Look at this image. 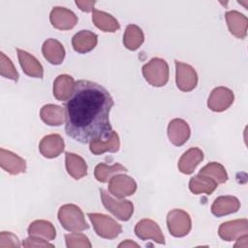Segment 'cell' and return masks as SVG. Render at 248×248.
I'll use <instances>...</instances> for the list:
<instances>
[{"label": "cell", "mask_w": 248, "mask_h": 248, "mask_svg": "<svg viewBox=\"0 0 248 248\" xmlns=\"http://www.w3.org/2000/svg\"><path fill=\"white\" fill-rule=\"evenodd\" d=\"M41 119L49 126H60L65 121V109L57 105H45L40 110Z\"/></svg>", "instance_id": "25"}, {"label": "cell", "mask_w": 248, "mask_h": 248, "mask_svg": "<svg viewBox=\"0 0 248 248\" xmlns=\"http://www.w3.org/2000/svg\"><path fill=\"white\" fill-rule=\"evenodd\" d=\"M64 148V140L58 134L46 135L41 140L39 143V150L41 154L48 159L59 156L63 152Z\"/></svg>", "instance_id": "14"}, {"label": "cell", "mask_w": 248, "mask_h": 248, "mask_svg": "<svg viewBox=\"0 0 248 248\" xmlns=\"http://www.w3.org/2000/svg\"><path fill=\"white\" fill-rule=\"evenodd\" d=\"M96 1H80V0H77L76 1V5L82 11V12H93L94 10V5H95Z\"/></svg>", "instance_id": "36"}, {"label": "cell", "mask_w": 248, "mask_h": 248, "mask_svg": "<svg viewBox=\"0 0 248 248\" xmlns=\"http://www.w3.org/2000/svg\"><path fill=\"white\" fill-rule=\"evenodd\" d=\"M248 233V221L246 218L224 222L218 229L219 236L225 241L236 240L239 236Z\"/></svg>", "instance_id": "11"}, {"label": "cell", "mask_w": 248, "mask_h": 248, "mask_svg": "<svg viewBox=\"0 0 248 248\" xmlns=\"http://www.w3.org/2000/svg\"><path fill=\"white\" fill-rule=\"evenodd\" d=\"M137 190L134 178L126 174H114L108 180V192L117 199L132 196Z\"/></svg>", "instance_id": "8"}, {"label": "cell", "mask_w": 248, "mask_h": 248, "mask_svg": "<svg viewBox=\"0 0 248 248\" xmlns=\"http://www.w3.org/2000/svg\"><path fill=\"white\" fill-rule=\"evenodd\" d=\"M225 17L231 34L238 39H244L247 35V17L237 11L227 12L225 14Z\"/></svg>", "instance_id": "17"}, {"label": "cell", "mask_w": 248, "mask_h": 248, "mask_svg": "<svg viewBox=\"0 0 248 248\" xmlns=\"http://www.w3.org/2000/svg\"><path fill=\"white\" fill-rule=\"evenodd\" d=\"M234 101L233 92L224 86L214 88L207 100V107L215 112H221L228 109Z\"/></svg>", "instance_id": "9"}, {"label": "cell", "mask_w": 248, "mask_h": 248, "mask_svg": "<svg viewBox=\"0 0 248 248\" xmlns=\"http://www.w3.org/2000/svg\"><path fill=\"white\" fill-rule=\"evenodd\" d=\"M114 102L99 83L79 79L65 103V132L80 143L106 139L112 131L109 112Z\"/></svg>", "instance_id": "1"}, {"label": "cell", "mask_w": 248, "mask_h": 248, "mask_svg": "<svg viewBox=\"0 0 248 248\" xmlns=\"http://www.w3.org/2000/svg\"><path fill=\"white\" fill-rule=\"evenodd\" d=\"M42 52L45 59L52 65H60L65 58L63 45L55 39H47L44 42Z\"/></svg>", "instance_id": "22"}, {"label": "cell", "mask_w": 248, "mask_h": 248, "mask_svg": "<svg viewBox=\"0 0 248 248\" xmlns=\"http://www.w3.org/2000/svg\"><path fill=\"white\" fill-rule=\"evenodd\" d=\"M76 81L69 75H59L53 81V96L58 101H67L73 93Z\"/></svg>", "instance_id": "24"}, {"label": "cell", "mask_w": 248, "mask_h": 248, "mask_svg": "<svg viewBox=\"0 0 248 248\" xmlns=\"http://www.w3.org/2000/svg\"><path fill=\"white\" fill-rule=\"evenodd\" d=\"M98 43V36L89 30H80L72 38V46L75 51L86 53L91 51Z\"/></svg>", "instance_id": "21"}, {"label": "cell", "mask_w": 248, "mask_h": 248, "mask_svg": "<svg viewBox=\"0 0 248 248\" xmlns=\"http://www.w3.org/2000/svg\"><path fill=\"white\" fill-rule=\"evenodd\" d=\"M92 21L94 25L104 32H115L120 28L117 19L110 14L94 9L92 12Z\"/></svg>", "instance_id": "27"}, {"label": "cell", "mask_w": 248, "mask_h": 248, "mask_svg": "<svg viewBox=\"0 0 248 248\" xmlns=\"http://www.w3.org/2000/svg\"><path fill=\"white\" fill-rule=\"evenodd\" d=\"M118 247L121 248V247H140V245L130 239H126L125 241L121 242L118 244Z\"/></svg>", "instance_id": "37"}, {"label": "cell", "mask_w": 248, "mask_h": 248, "mask_svg": "<svg viewBox=\"0 0 248 248\" xmlns=\"http://www.w3.org/2000/svg\"><path fill=\"white\" fill-rule=\"evenodd\" d=\"M65 166L67 172L77 180L87 174V164L84 159L78 154L66 152Z\"/></svg>", "instance_id": "23"}, {"label": "cell", "mask_w": 248, "mask_h": 248, "mask_svg": "<svg viewBox=\"0 0 248 248\" xmlns=\"http://www.w3.org/2000/svg\"><path fill=\"white\" fill-rule=\"evenodd\" d=\"M58 220L62 227L69 232H81L89 229L82 210L73 203L64 204L59 208Z\"/></svg>", "instance_id": "2"}, {"label": "cell", "mask_w": 248, "mask_h": 248, "mask_svg": "<svg viewBox=\"0 0 248 248\" xmlns=\"http://www.w3.org/2000/svg\"><path fill=\"white\" fill-rule=\"evenodd\" d=\"M96 233L107 239L116 238L122 232V227L114 219L103 213H87Z\"/></svg>", "instance_id": "4"}, {"label": "cell", "mask_w": 248, "mask_h": 248, "mask_svg": "<svg viewBox=\"0 0 248 248\" xmlns=\"http://www.w3.org/2000/svg\"><path fill=\"white\" fill-rule=\"evenodd\" d=\"M167 226L172 236L183 237L191 231V217L182 209H172L167 215Z\"/></svg>", "instance_id": "6"}, {"label": "cell", "mask_w": 248, "mask_h": 248, "mask_svg": "<svg viewBox=\"0 0 248 248\" xmlns=\"http://www.w3.org/2000/svg\"><path fill=\"white\" fill-rule=\"evenodd\" d=\"M65 240H66V246L68 248H78V247L90 248L92 246L89 238L85 234L79 233L78 232L65 234Z\"/></svg>", "instance_id": "33"}, {"label": "cell", "mask_w": 248, "mask_h": 248, "mask_svg": "<svg viewBox=\"0 0 248 248\" xmlns=\"http://www.w3.org/2000/svg\"><path fill=\"white\" fill-rule=\"evenodd\" d=\"M191 130L188 123L181 118H174L168 125V137L175 146L183 145L190 138Z\"/></svg>", "instance_id": "13"}, {"label": "cell", "mask_w": 248, "mask_h": 248, "mask_svg": "<svg viewBox=\"0 0 248 248\" xmlns=\"http://www.w3.org/2000/svg\"><path fill=\"white\" fill-rule=\"evenodd\" d=\"M142 76L145 80L155 87H161L167 84L169 80V65L166 60L154 57L142 66Z\"/></svg>", "instance_id": "3"}, {"label": "cell", "mask_w": 248, "mask_h": 248, "mask_svg": "<svg viewBox=\"0 0 248 248\" xmlns=\"http://www.w3.org/2000/svg\"><path fill=\"white\" fill-rule=\"evenodd\" d=\"M126 171L127 169L119 163H115L112 166H108L104 163H100L95 167L94 175L99 182L105 183L108 182L114 174Z\"/></svg>", "instance_id": "30"}, {"label": "cell", "mask_w": 248, "mask_h": 248, "mask_svg": "<svg viewBox=\"0 0 248 248\" xmlns=\"http://www.w3.org/2000/svg\"><path fill=\"white\" fill-rule=\"evenodd\" d=\"M203 152L198 147H192L186 150L178 161V170L184 174H191L196 167L203 160Z\"/></svg>", "instance_id": "20"}, {"label": "cell", "mask_w": 248, "mask_h": 248, "mask_svg": "<svg viewBox=\"0 0 248 248\" xmlns=\"http://www.w3.org/2000/svg\"><path fill=\"white\" fill-rule=\"evenodd\" d=\"M0 166L13 175L24 172L26 170V162L23 158L4 148L0 149Z\"/></svg>", "instance_id": "15"}, {"label": "cell", "mask_w": 248, "mask_h": 248, "mask_svg": "<svg viewBox=\"0 0 248 248\" xmlns=\"http://www.w3.org/2000/svg\"><path fill=\"white\" fill-rule=\"evenodd\" d=\"M175 64V82L179 90L190 92L198 84V75L196 70L189 64L174 60Z\"/></svg>", "instance_id": "7"}, {"label": "cell", "mask_w": 248, "mask_h": 248, "mask_svg": "<svg viewBox=\"0 0 248 248\" xmlns=\"http://www.w3.org/2000/svg\"><path fill=\"white\" fill-rule=\"evenodd\" d=\"M136 235L141 240L152 239L159 244H165V236L159 225L151 219H142L135 227Z\"/></svg>", "instance_id": "10"}, {"label": "cell", "mask_w": 248, "mask_h": 248, "mask_svg": "<svg viewBox=\"0 0 248 248\" xmlns=\"http://www.w3.org/2000/svg\"><path fill=\"white\" fill-rule=\"evenodd\" d=\"M27 231L30 236H36L46 240H53L56 236L54 226L46 220H36L32 222Z\"/></svg>", "instance_id": "28"}, {"label": "cell", "mask_w": 248, "mask_h": 248, "mask_svg": "<svg viewBox=\"0 0 248 248\" xmlns=\"http://www.w3.org/2000/svg\"><path fill=\"white\" fill-rule=\"evenodd\" d=\"M101 200L105 208L121 221H128L134 213V204L128 200H115L106 190L101 189Z\"/></svg>", "instance_id": "5"}, {"label": "cell", "mask_w": 248, "mask_h": 248, "mask_svg": "<svg viewBox=\"0 0 248 248\" xmlns=\"http://www.w3.org/2000/svg\"><path fill=\"white\" fill-rule=\"evenodd\" d=\"M51 25L59 30H70L78 23V16L71 10L64 7H54L49 15Z\"/></svg>", "instance_id": "12"}, {"label": "cell", "mask_w": 248, "mask_h": 248, "mask_svg": "<svg viewBox=\"0 0 248 248\" xmlns=\"http://www.w3.org/2000/svg\"><path fill=\"white\" fill-rule=\"evenodd\" d=\"M199 174L206 175L214 179L218 184L225 183L228 180V173L223 165L217 162H211L205 165L199 171Z\"/></svg>", "instance_id": "31"}, {"label": "cell", "mask_w": 248, "mask_h": 248, "mask_svg": "<svg viewBox=\"0 0 248 248\" xmlns=\"http://www.w3.org/2000/svg\"><path fill=\"white\" fill-rule=\"evenodd\" d=\"M120 147L119 136L115 131H111L106 139H97L89 142V149L94 155H101L105 152H117Z\"/></svg>", "instance_id": "18"}, {"label": "cell", "mask_w": 248, "mask_h": 248, "mask_svg": "<svg viewBox=\"0 0 248 248\" xmlns=\"http://www.w3.org/2000/svg\"><path fill=\"white\" fill-rule=\"evenodd\" d=\"M20 246L18 237L11 232H1L0 248H18Z\"/></svg>", "instance_id": "34"}, {"label": "cell", "mask_w": 248, "mask_h": 248, "mask_svg": "<svg viewBox=\"0 0 248 248\" xmlns=\"http://www.w3.org/2000/svg\"><path fill=\"white\" fill-rule=\"evenodd\" d=\"M240 208V202L233 196H220L211 204V213L216 217H222L236 212Z\"/></svg>", "instance_id": "19"}, {"label": "cell", "mask_w": 248, "mask_h": 248, "mask_svg": "<svg viewBox=\"0 0 248 248\" xmlns=\"http://www.w3.org/2000/svg\"><path fill=\"white\" fill-rule=\"evenodd\" d=\"M143 41L144 35L141 28L136 24L127 25L123 36V44L127 49L137 50L142 45Z\"/></svg>", "instance_id": "29"}, {"label": "cell", "mask_w": 248, "mask_h": 248, "mask_svg": "<svg viewBox=\"0 0 248 248\" xmlns=\"http://www.w3.org/2000/svg\"><path fill=\"white\" fill-rule=\"evenodd\" d=\"M217 186H218V183L214 179H212L209 176L199 174V173L193 176L189 181V189L195 195H199V194L210 195L215 191Z\"/></svg>", "instance_id": "26"}, {"label": "cell", "mask_w": 248, "mask_h": 248, "mask_svg": "<svg viewBox=\"0 0 248 248\" xmlns=\"http://www.w3.org/2000/svg\"><path fill=\"white\" fill-rule=\"evenodd\" d=\"M22 246L26 247V248H30V247H41V248H53L54 245L48 243L46 239L40 238V237H36V236H30L28 238H25L22 241Z\"/></svg>", "instance_id": "35"}, {"label": "cell", "mask_w": 248, "mask_h": 248, "mask_svg": "<svg viewBox=\"0 0 248 248\" xmlns=\"http://www.w3.org/2000/svg\"><path fill=\"white\" fill-rule=\"evenodd\" d=\"M16 51L20 67L22 68L25 75L32 78H42L44 77V68L39 60L23 49L16 48Z\"/></svg>", "instance_id": "16"}, {"label": "cell", "mask_w": 248, "mask_h": 248, "mask_svg": "<svg viewBox=\"0 0 248 248\" xmlns=\"http://www.w3.org/2000/svg\"><path fill=\"white\" fill-rule=\"evenodd\" d=\"M0 74L2 77L10 78L14 81H17L19 75L16 70L12 60L5 55L4 52H0Z\"/></svg>", "instance_id": "32"}]
</instances>
